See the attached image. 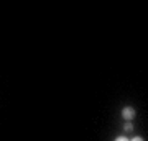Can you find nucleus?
<instances>
[{
	"mask_svg": "<svg viewBox=\"0 0 148 141\" xmlns=\"http://www.w3.org/2000/svg\"><path fill=\"white\" fill-rule=\"evenodd\" d=\"M120 115H122V118H123V120L132 121L133 118H135V108H133V107H123Z\"/></svg>",
	"mask_w": 148,
	"mask_h": 141,
	"instance_id": "obj_1",
	"label": "nucleus"
},
{
	"mask_svg": "<svg viewBox=\"0 0 148 141\" xmlns=\"http://www.w3.org/2000/svg\"><path fill=\"white\" fill-rule=\"evenodd\" d=\"M123 130H125V131H130V130H133V125H132V121H127V123H125V126H123Z\"/></svg>",
	"mask_w": 148,
	"mask_h": 141,
	"instance_id": "obj_2",
	"label": "nucleus"
},
{
	"mask_svg": "<svg viewBox=\"0 0 148 141\" xmlns=\"http://www.w3.org/2000/svg\"><path fill=\"white\" fill-rule=\"evenodd\" d=\"M114 141H128V138H127V136H123V135H122V136H117V138H115Z\"/></svg>",
	"mask_w": 148,
	"mask_h": 141,
	"instance_id": "obj_3",
	"label": "nucleus"
},
{
	"mask_svg": "<svg viewBox=\"0 0 148 141\" xmlns=\"http://www.w3.org/2000/svg\"><path fill=\"white\" fill-rule=\"evenodd\" d=\"M128 141H143L142 136H135V138H132V140H128Z\"/></svg>",
	"mask_w": 148,
	"mask_h": 141,
	"instance_id": "obj_4",
	"label": "nucleus"
}]
</instances>
